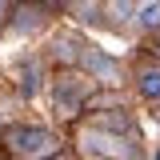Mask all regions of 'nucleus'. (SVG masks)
<instances>
[{"instance_id":"20e7f679","label":"nucleus","mask_w":160,"mask_h":160,"mask_svg":"<svg viewBox=\"0 0 160 160\" xmlns=\"http://www.w3.org/2000/svg\"><path fill=\"white\" fill-rule=\"evenodd\" d=\"M40 160H60V156H40Z\"/></svg>"},{"instance_id":"7ed1b4c3","label":"nucleus","mask_w":160,"mask_h":160,"mask_svg":"<svg viewBox=\"0 0 160 160\" xmlns=\"http://www.w3.org/2000/svg\"><path fill=\"white\" fill-rule=\"evenodd\" d=\"M140 24H144V28H156L160 24V4H144V8H140Z\"/></svg>"},{"instance_id":"f257e3e1","label":"nucleus","mask_w":160,"mask_h":160,"mask_svg":"<svg viewBox=\"0 0 160 160\" xmlns=\"http://www.w3.org/2000/svg\"><path fill=\"white\" fill-rule=\"evenodd\" d=\"M8 140H12V148L24 152V156H36V152H48V148H52V136H48L44 128H12Z\"/></svg>"},{"instance_id":"423d86ee","label":"nucleus","mask_w":160,"mask_h":160,"mask_svg":"<svg viewBox=\"0 0 160 160\" xmlns=\"http://www.w3.org/2000/svg\"><path fill=\"white\" fill-rule=\"evenodd\" d=\"M0 8H4V4H0Z\"/></svg>"},{"instance_id":"f03ea898","label":"nucleus","mask_w":160,"mask_h":160,"mask_svg":"<svg viewBox=\"0 0 160 160\" xmlns=\"http://www.w3.org/2000/svg\"><path fill=\"white\" fill-rule=\"evenodd\" d=\"M136 88H140V96H148V100H160V68H144L136 80Z\"/></svg>"},{"instance_id":"39448f33","label":"nucleus","mask_w":160,"mask_h":160,"mask_svg":"<svg viewBox=\"0 0 160 160\" xmlns=\"http://www.w3.org/2000/svg\"><path fill=\"white\" fill-rule=\"evenodd\" d=\"M156 160H160V152H156Z\"/></svg>"}]
</instances>
